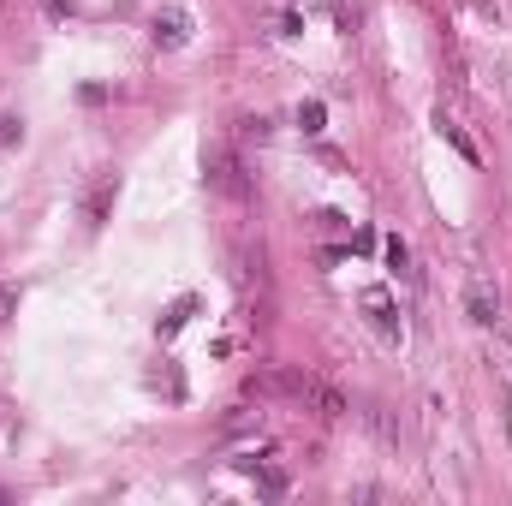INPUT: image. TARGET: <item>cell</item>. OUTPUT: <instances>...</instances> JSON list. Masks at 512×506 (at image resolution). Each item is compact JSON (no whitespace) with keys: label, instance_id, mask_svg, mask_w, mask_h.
I'll return each instance as SVG.
<instances>
[{"label":"cell","instance_id":"cell-6","mask_svg":"<svg viewBox=\"0 0 512 506\" xmlns=\"http://www.w3.org/2000/svg\"><path fill=\"white\" fill-rule=\"evenodd\" d=\"M435 131H441V137H447V143H453V149H459L465 161H483V155H477V143L465 137V126H459V120H447V114H435Z\"/></svg>","mask_w":512,"mask_h":506},{"label":"cell","instance_id":"cell-4","mask_svg":"<svg viewBox=\"0 0 512 506\" xmlns=\"http://www.w3.org/2000/svg\"><path fill=\"white\" fill-rule=\"evenodd\" d=\"M149 36H155V48H185L191 42V18L179 6H167V12H155V30Z\"/></svg>","mask_w":512,"mask_h":506},{"label":"cell","instance_id":"cell-1","mask_svg":"<svg viewBox=\"0 0 512 506\" xmlns=\"http://www.w3.org/2000/svg\"><path fill=\"white\" fill-rule=\"evenodd\" d=\"M203 179H209L215 197H227V203H251V173H245V161H239L233 143H209V149H203Z\"/></svg>","mask_w":512,"mask_h":506},{"label":"cell","instance_id":"cell-9","mask_svg":"<svg viewBox=\"0 0 512 506\" xmlns=\"http://www.w3.org/2000/svg\"><path fill=\"white\" fill-rule=\"evenodd\" d=\"M12 316H18V292H12V286H0V328H6Z\"/></svg>","mask_w":512,"mask_h":506},{"label":"cell","instance_id":"cell-3","mask_svg":"<svg viewBox=\"0 0 512 506\" xmlns=\"http://www.w3.org/2000/svg\"><path fill=\"white\" fill-rule=\"evenodd\" d=\"M114 197H120V179H114V173H96V179H90V197H84V221L102 227L108 209H114Z\"/></svg>","mask_w":512,"mask_h":506},{"label":"cell","instance_id":"cell-8","mask_svg":"<svg viewBox=\"0 0 512 506\" xmlns=\"http://www.w3.org/2000/svg\"><path fill=\"white\" fill-rule=\"evenodd\" d=\"M298 126H304V131H322V102H304V108H298Z\"/></svg>","mask_w":512,"mask_h":506},{"label":"cell","instance_id":"cell-11","mask_svg":"<svg viewBox=\"0 0 512 506\" xmlns=\"http://www.w3.org/2000/svg\"><path fill=\"white\" fill-rule=\"evenodd\" d=\"M12 137H18V120H6V114H0V143H12Z\"/></svg>","mask_w":512,"mask_h":506},{"label":"cell","instance_id":"cell-12","mask_svg":"<svg viewBox=\"0 0 512 506\" xmlns=\"http://www.w3.org/2000/svg\"><path fill=\"white\" fill-rule=\"evenodd\" d=\"M48 12H54V18H60V12H72V0H48Z\"/></svg>","mask_w":512,"mask_h":506},{"label":"cell","instance_id":"cell-5","mask_svg":"<svg viewBox=\"0 0 512 506\" xmlns=\"http://www.w3.org/2000/svg\"><path fill=\"white\" fill-rule=\"evenodd\" d=\"M304 405H316V417H322V423H340V417H346V393H340V387H328V381H316V376H310Z\"/></svg>","mask_w":512,"mask_h":506},{"label":"cell","instance_id":"cell-2","mask_svg":"<svg viewBox=\"0 0 512 506\" xmlns=\"http://www.w3.org/2000/svg\"><path fill=\"white\" fill-rule=\"evenodd\" d=\"M465 316H471V322H483V328H489V322H501V292H495V280H489V274H471V280H465Z\"/></svg>","mask_w":512,"mask_h":506},{"label":"cell","instance_id":"cell-10","mask_svg":"<svg viewBox=\"0 0 512 506\" xmlns=\"http://www.w3.org/2000/svg\"><path fill=\"white\" fill-rule=\"evenodd\" d=\"M387 262H393V268H405V262H411V256H405V239H387Z\"/></svg>","mask_w":512,"mask_h":506},{"label":"cell","instance_id":"cell-7","mask_svg":"<svg viewBox=\"0 0 512 506\" xmlns=\"http://www.w3.org/2000/svg\"><path fill=\"white\" fill-rule=\"evenodd\" d=\"M364 310H370V322H376L382 334H393V298H387L382 286H376V292H364Z\"/></svg>","mask_w":512,"mask_h":506}]
</instances>
